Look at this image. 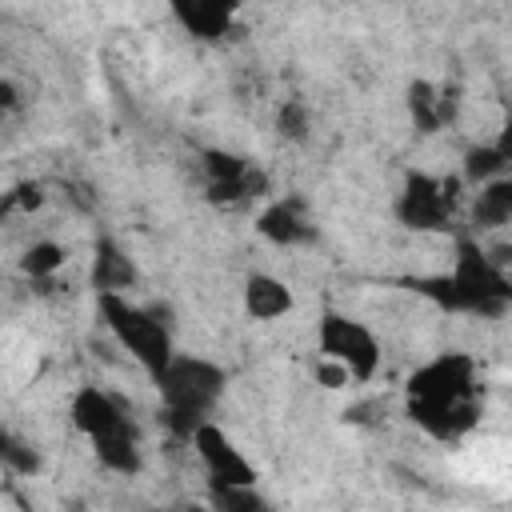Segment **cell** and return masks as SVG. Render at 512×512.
Instances as JSON below:
<instances>
[{"label":"cell","mask_w":512,"mask_h":512,"mask_svg":"<svg viewBox=\"0 0 512 512\" xmlns=\"http://www.w3.org/2000/svg\"><path fill=\"white\" fill-rule=\"evenodd\" d=\"M292 304L296 300H292V288L284 280H276L268 272H252L244 280V312L252 320H280L292 312Z\"/></svg>","instance_id":"8fae6325"},{"label":"cell","mask_w":512,"mask_h":512,"mask_svg":"<svg viewBox=\"0 0 512 512\" xmlns=\"http://www.w3.org/2000/svg\"><path fill=\"white\" fill-rule=\"evenodd\" d=\"M316 380H320L324 388H344V384H348L352 376H348V372H344V368H340L336 360H328V356H324V360L316 364Z\"/></svg>","instance_id":"44dd1931"},{"label":"cell","mask_w":512,"mask_h":512,"mask_svg":"<svg viewBox=\"0 0 512 512\" xmlns=\"http://www.w3.org/2000/svg\"><path fill=\"white\" fill-rule=\"evenodd\" d=\"M456 180H436L428 172H408L404 188L396 196V220L412 232H444L452 224V204H456Z\"/></svg>","instance_id":"8992f818"},{"label":"cell","mask_w":512,"mask_h":512,"mask_svg":"<svg viewBox=\"0 0 512 512\" xmlns=\"http://www.w3.org/2000/svg\"><path fill=\"white\" fill-rule=\"evenodd\" d=\"M408 112H412V124H416L420 132H436V128L448 120L452 100H448V92H436L428 80H416V84L408 88Z\"/></svg>","instance_id":"5bb4252c"},{"label":"cell","mask_w":512,"mask_h":512,"mask_svg":"<svg viewBox=\"0 0 512 512\" xmlns=\"http://www.w3.org/2000/svg\"><path fill=\"white\" fill-rule=\"evenodd\" d=\"M316 340H320V352L328 360H336L352 380H372L380 372V340L368 324L344 316V312H324L320 316V328H316Z\"/></svg>","instance_id":"5b68a950"},{"label":"cell","mask_w":512,"mask_h":512,"mask_svg":"<svg viewBox=\"0 0 512 512\" xmlns=\"http://www.w3.org/2000/svg\"><path fill=\"white\" fill-rule=\"evenodd\" d=\"M92 284L100 292H128L136 284V264L120 252L116 240L100 236L96 240V260H92Z\"/></svg>","instance_id":"7c38bea8"},{"label":"cell","mask_w":512,"mask_h":512,"mask_svg":"<svg viewBox=\"0 0 512 512\" xmlns=\"http://www.w3.org/2000/svg\"><path fill=\"white\" fill-rule=\"evenodd\" d=\"M96 304H100V316H104L108 332L116 336V344H120L148 376H156V372L168 364V356L176 352V348H172V332H168V324L160 320V312L132 304L128 292H100Z\"/></svg>","instance_id":"277c9868"},{"label":"cell","mask_w":512,"mask_h":512,"mask_svg":"<svg viewBox=\"0 0 512 512\" xmlns=\"http://www.w3.org/2000/svg\"><path fill=\"white\" fill-rule=\"evenodd\" d=\"M416 292L432 296L440 308L476 312V316H504L508 304H512L508 272L488 256V248L476 236H456L452 272L436 276V280H420Z\"/></svg>","instance_id":"7a4b0ae2"},{"label":"cell","mask_w":512,"mask_h":512,"mask_svg":"<svg viewBox=\"0 0 512 512\" xmlns=\"http://www.w3.org/2000/svg\"><path fill=\"white\" fill-rule=\"evenodd\" d=\"M276 132H280V140L304 144L308 132H312V116H308V108H304L300 100H284V104L276 108Z\"/></svg>","instance_id":"ac0fdd59"},{"label":"cell","mask_w":512,"mask_h":512,"mask_svg":"<svg viewBox=\"0 0 512 512\" xmlns=\"http://www.w3.org/2000/svg\"><path fill=\"white\" fill-rule=\"evenodd\" d=\"M188 444L196 448V456L208 472V484H256V464L232 444V436L220 424L200 420L192 428Z\"/></svg>","instance_id":"52a82bcc"},{"label":"cell","mask_w":512,"mask_h":512,"mask_svg":"<svg viewBox=\"0 0 512 512\" xmlns=\"http://www.w3.org/2000/svg\"><path fill=\"white\" fill-rule=\"evenodd\" d=\"M212 504L224 512H260L264 508L256 484H212Z\"/></svg>","instance_id":"e0dca14e"},{"label":"cell","mask_w":512,"mask_h":512,"mask_svg":"<svg viewBox=\"0 0 512 512\" xmlns=\"http://www.w3.org/2000/svg\"><path fill=\"white\" fill-rule=\"evenodd\" d=\"M68 416H72V424H76L88 440H108V436H120V432H136V424H132V416L124 412V404H120L112 392L96 388V384L76 388V396H72V404H68Z\"/></svg>","instance_id":"ba28073f"},{"label":"cell","mask_w":512,"mask_h":512,"mask_svg":"<svg viewBox=\"0 0 512 512\" xmlns=\"http://www.w3.org/2000/svg\"><path fill=\"white\" fill-rule=\"evenodd\" d=\"M20 108V88L12 80H0V120H8Z\"/></svg>","instance_id":"7402d4cb"},{"label":"cell","mask_w":512,"mask_h":512,"mask_svg":"<svg viewBox=\"0 0 512 512\" xmlns=\"http://www.w3.org/2000/svg\"><path fill=\"white\" fill-rule=\"evenodd\" d=\"M496 176H508V136L500 144H476L464 156V180L468 184L480 188V184H488Z\"/></svg>","instance_id":"9a60e30c"},{"label":"cell","mask_w":512,"mask_h":512,"mask_svg":"<svg viewBox=\"0 0 512 512\" xmlns=\"http://www.w3.org/2000/svg\"><path fill=\"white\" fill-rule=\"evenodd\" d=\"M60 264H64V248L52 244V240H36V244L24 248V256H20V268H24L28 276H52Z\"/></svg>","instance_id":"d6986e66"},{"label":"cell","mask_w":512,"mask_h":512,"mask_svg":"<svg viewBox=\"0 0 512 512\" xmlns=\"http://www.w3.org/2000/svg\"><path fill=\"white\" fill-rule=\"evenodd\" d=\"M0 464L12 468V472H36V452L24 448L4 424H0Z\"/></svg>","instance_id":"ffe728a7"},{"label":"cell","mask_w":512,"mask_h":512,"mask_svg":"<svg viewBox=\"0 0 512 512\" xmlns=\"http://www.w3.org/2000/svg\"><path fill=\"white\" fill-rule=\"evenodd\" d=\"M256 232L276 244V248H300V244H312L316 240V228L304 212V204L296 196H284V200H272L260 216H256Z\"/></svg>","instance_id":"30bf717a"},{"label":"cell","mask_w":512,"mask_h":512,"mask_svg":"<svg viewBox=\"0 0 512 512\" xmlns=\"http://www.w3.org/2000/svg\"><path fill=\"white\" fill-rule=\"evenodd\" d=\"M0 212H4V204H0Z\"/></svg>","instance_id":"603a6c76"},{"label":"cell","mask_w":512,"mask_h":512,"mask_svg":"<svg viewBox=\"0 0 512 512\" xmlns=\"http://www.w3.org/2000/svg\"><path fill=\"white\" fill-rule=\"evenodd\" d=\"M508 220H512V180L496 176V180L480 184L476 204H472V224L484 232V228H504Z\"/></svg>","instance_id":"4fadbf2b"},{"label":"cell","mask_w":512,"mask_h":512,"mask_svg":"<svg viewBox=\"0 0 512 512\" xmlns=\"http://www.w3.org/2000/svg\"><path fill=\"white\" fill-rule=\"evenodd\" d=\"M408 416L432 440H460L480 420L476 360L468 352H440L408 376Z\"/></svg>","instance_id":"6da1fadb"},{"label":"cell","mask_w":512,"mask_h":512,"mask_svg":"<svg viewBox=\"0 0 512 512\" xmlns=\"http://www.w3.org/2000/svg\"><path fill=\"white\" fill-rule=\"evenodd\" d=\"M160 388V404H164V420L168 428L188 440L192 428L200 420H208V412L216 408V400L224 396V368L204 360V356H188V352H172L168 364L152 376Z\"/></svg>","instance_id":"3957f363"},{"label":"cell","mask_w":512,"mask_h":512,"mask_svg":"<svg viewBox=\"0 0 512 512\" xmlns=\"http://www.w3.org/2000/svg\"><path fill=\"white\" fill-rule=\"evenodd\" d=\"M172 20L196 40H220L232 32L240 0H168Z\"/></svg>","instance_id":"9c48e42d"},{"label":"cell","mask_w":512,"mask_h":512,"mask_svg":"<svg viewBox=\"0 0 512 512\" xmlns=\"http://www.w3.org/2000/svg\"><path fill=\"white\" fill-rule=\"evenodd\" d=\"M92 452H96V460H100L108 472H120V476H136V472H140V440H136V432H120V436H108V440H92Z\"/></svg>","instance_id":"2e32d148"}]
</instances>
